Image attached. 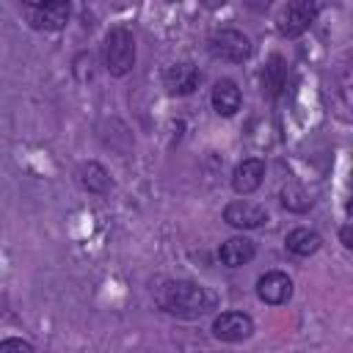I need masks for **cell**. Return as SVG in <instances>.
I'll return each mask as SVG.
<instances>
[{
	"label": "cell",
	"mask_w": 353,
	"mask_h": 353,
	"mask_svg": "<svg viewBox=\"0 0 353 353\" xmlns=\"http://www.w3.org/2000/svg\"><path fill=\"white\" fill-rule=\"evenodd\" d=\"M157 303H160L168 314L193 320V317H201V314L212 306V298H210L207 290L199 287L196 281L179 279V281H165V284L157 290Z\"/></svg>",
	"instance_id": "1"
},
{
	"label": "cell",
	"mask_w": 353,
	"mask_h": 353,
	"mask_svg": "<svg viewBox=\"0 0 353 353\" xmlns=\"http://www.w3.org/2000/svg\"><path fill=\"white\" fill-rule=\"evenodd\" d=\"M105 66L113 77H124L135 66V36L124 25H116L105 36Z\"/></svg>",
	"instance_id": "2"
},
{
	"label": "cell",
	"mask_w": 353,
	"mask_h": 353,
	"mask_svg": "<svg viewBox=\"0 0 353 353\" xmlns=\"http://www.w3.org/2000/svg\"><path fill=\"white\" fill-rule=\"evenodd\" d=\"M207 50L212 58L218 61H229V63H243L251 55V41L243 30L237 28H221L207 39Z\"/></svg>",
	"instance_id": "3"
},
{
	"label": "cell",
	"mask_w": 353,
	"mask_h": 353,
	"mask_svg": "<svg viewBox=\"0 0 353 353\" xmlns=\"http://www.w3.org/2000/svg\"><path fill=\"white\" fill-rule=\"evenodd\" d=\"M317 14H320L317 3H309V0L287 3L281 8V14H279V33L287 36V39H295V36H301V33H306L312 28Z\"/></svg>",
	"instance_id": "4"
},
{
	"label": "cell",
	"mask_w": 353,
	"mask_h": 353,
	"mask_svg": "<svg viewBox=\"0 0 353 353\" xmlns=\"http://www.w3.org/2000/svg\"><path fill=\"white\" fill-rule=\"evenodd\" d=\"M28 14H30V25L33 28H39V30H61L69 22L72 8L63 0H52V3L28 6Z\"/></svg>",
	"instance_id": "5"
},
{
	"label": "cell",
	"mask_w": 353,
	"mask_h": 353,
	"mask_svg": "<svg viewBox=\"0 0 353 353\" xmlns=\"http://www.w3.org/2000/svg\"><path fill=\"white\" fill-rule=\"evenodd\" d=\"M212 334L221 342H240L254 334V320L243 312H223L212 320Z\"/></svg>",
	"instance_id": "6"
},
{
	"label": "cell",
	"mask_w": 353,
	"mask_h": 353,
	"mask_svg": "<svg viewBox=\"0 0 353 353\" xmlns=\"http://www.w3.org/2000/svg\"><path fill=\"white\" fill-rule=\"evenodd\" d=\"M256 295L270 306H281L292 298V279L281 270H270L256 281Z\"/></svg>",
	"instance_id": "7"
},
{
	"label": "cell",
	"mask_w": 353,
	"mask_h": 353,
	"mask_svg": "<svg viewBox=\"0 0 353 353\" xmlns=\"http://www.w3.org/2000/svg\"><path fill=\"white\" fill-rule=\"evenodd\" d=\"M163 83H165L168 94H179V97H185V94H193V91L199 88V83H201V72H199L193 63H188V61H185V63H174V66L165 69Z\"/></svg>",
	"instance_id": "8"
},
{
	"label": "cell",
	"mask_w": 353,
	"mask_h": 353,
	"mask_svg": "<svg viewBox=\"0 0 353 353\" xmlns=\"http://www.w3.org/2000/svg\"><path fill=\"white\" fill-rule=\"evenodd\" d=\"M223 221L237 229H256L268 221V210L262 204H251V201H232L223 210Z\"/></svg>",
	"instance_id": "9"
},
{
	"label": "cell",
	"mask_w": 353,
	"mask_h": 353,
	"mask_svg": "<svg viewBox=\"0 0 353 353\" xmlns=\"http://www.w3.org/2000/svg\"><path fill=\"white\" fill-rule=\"evenodd\" d=\"M262 179H265V163L259 157H248V160L237 163L234 171H232V188L240 196L254 193L262 185Z\"/></svg>",
	"instance_id": "10"
},
{
	"label": "cell",
	"mask_w": 353,
	"mask_h": 353,
	"mask_svg": "<svg viewBox=\"0 0 353 353\" xmlns=\"http://www.w3.org/2000/svg\"><path fill=\"white\" fill-rule=\"evenodd\" d=\"M210 99H212L215 113H221V116H234L240 110V102H243L240 88H237L234 80H218L212 85V97Z\"/></svg>",
	"instance_id": "11"
},
{
	"label": "cell",
	"mask_w": 353,
	"mask_h": 353,
	"mask_svg": "<svg viewBox=\"0 0 353 353\" xmlns=\"http://www.w3.org/2000/svg\"><path fill=\"white\" fill-rule=\"evenodd\" d=\"M254 254H256V245H254V240H248V237H229V240L221 245V251H218V256H221V262H223L226 268H240V265L251 262Z\"/></svg>",
	"instance_id": "12"
},
{
	"label": "cell",
	"mask_w": 353,
	"mask_h": 353,
	"mask_svg": "<svg viewBox=\"0 0 353 353\" xmlns=\"http://www.w3.org/2000/svg\"><path fill=\"white\" fill-rule=\"evenodd\" d=\"M77 185L88 193H105L110 188V174L105 165H99L97 160H88L77 168Z\"/></svg>",
	"instance_id": "13"
},
{
	"label": "cell",
	"mask_w": 353,
	"mask_h": 353,
	"mask_svg": "<svg viewBox=\"0 0 353 353\" xmlns=\"http://www.w3.org/2000/svg\"><path fill=\"white\" fill-rule=\"evenodd\" d=\"M287 251L290 254H295V256H312L317 248H320V234L314 232V229H306V226H301V229H292L290 234H287Z\"/></svg>",
	"instance_id": "14"
},
{
	"label": "cell",
	"mask_w": 353,
	"mask_h": 353,
	"mask_svg": "<svg viewBox=\"0 0 353 353\" xmlns=\"http://www.w3.org/2000/svg\"><path fill=\"white\" fill-rule=\"evenodd\" d=\"M284 80H287V66H284V58L273 55V58L268 61L265 72H262V83H265V88H268V91L276 97V94L284 88Z\"/></svg>",
	"instance_id": "15"
},
{
	"label": "cell",
	"mask_w": 353,
	"mask_h": 353,
	"mask_svg": "<svg viewBox=\"0 0 353 353\" xmlns=\"http://www.w3.org/2000/svg\"><path fill=\"white\" fill-rule=\"evenodd\" d=\"M281 204L287 207V210H295V212H303L309 204H312V199L298 188V185H290V188H284L281 190Z\"/></svg>",
	"instance_id": "16"
},
{
	"label": "cell",
	"mask_w": 353,
	"mask_h": 353,
	"mask_svg": "<svg viewBox=\"0 0 353 353\" xmlns=\"http://www.w3.org/2000/svg\"><path fill=\"white\" fill-rule=\"evenodd\" d=\"M0 353H33V345L25 342V339L11 336V339H3L0 342Z\"/></svg>",
	"instance_id": "17"
},
{
	"label": "cell",
	"mask_w": 353,
	"mask_h": 353,
	"mask_svg": "<svg viewBox=\"0 0 353 353\" xmlns=\"http://www.w3.org/2000/svg\"><path fill=\"white\" fill-rule=\"evenodd\" d=\"M342 245H345V248H350V245H353V243H350V226H347V223L342 226Z\"/></svg>",
	"instance_id": "18"
}]
</instances>
